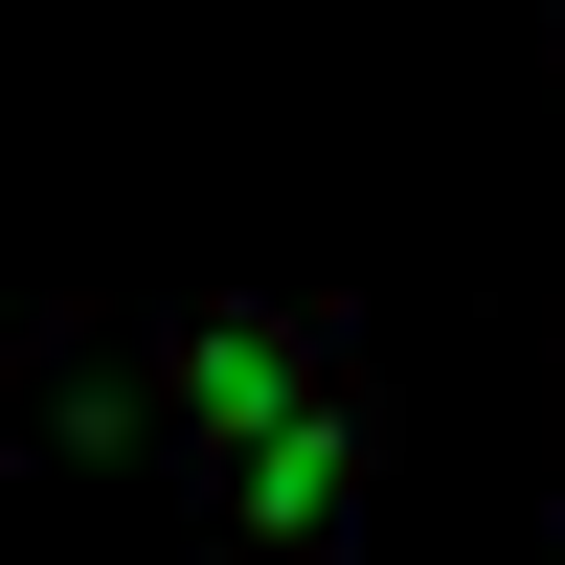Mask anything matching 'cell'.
<instances>
[{
  "label": "cell",
  "mask_w": 565,
  "mask_h": 565,
  "mask_svg": "<svg viewBox=\"0 0 565 565\" xmlns=\"http://www.w3.org/2000/svg\"><path fill=\"white\" fill-rule=\"evenodd\" d=\"M362 498H385V407L317 385L271 452H226V476H204V565H362Z\"/></svg>",
  "instance_id": "7a4b0ae2"
},
{
  "label": "cell",
  "mask_w": 565,
  "mask_h": 565,
  "mask_svg": "<svg viewBox=\"0 0 565 565\" xmlns=\"http://www.w3.org/2000/svg\"><path fill=\"white\" fill-rule=\"evenodd\" d=\"M543 68H565V0H543Z\"/></svg>",
  "instance_id": "277c9868"
},
{
  "label": "cell",
  "mask_w": 565,
  "mask_h": 565,
  "mask_svg": "<svg viewBox=\"0 0 565 565\" xmlns=\"http://www.w3.org/2000/svg\"><path fill=\"white\" fill-rule=\"evenodd\" d=\"M0 430H23L45 476H90V452L181 430V385H159V340H136V317H45V340H23V385H0Z\"/></svg>",
  "instance_id": "3957f363"
},
{
  "label": "cell",
  "mask_w": 565,
  "mask_h": 565,
  "mask_svg": "<svg viewBox=\"0 0 565 565\" xmlns=\"http://www.w3.org/2000/svg\"><path fill=\"white\" fill-rule=\"evenodd\" d=\"M159 385H181V430H159V452H181V498H204L226 452H271L317 385H362V340H340L317 295H204V317H159Z\"/></svg>",
  "instance_id": "6da1fadb"
}]
</instances>
